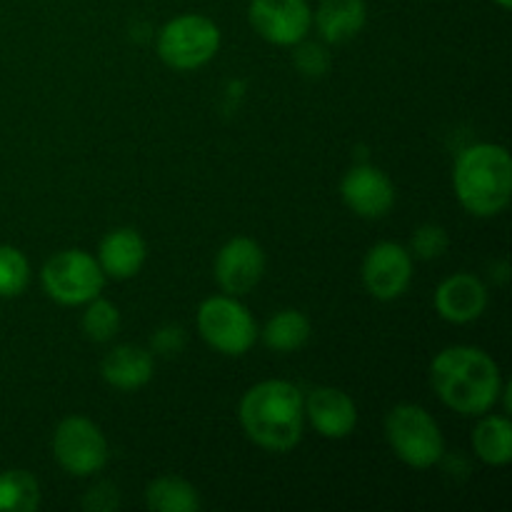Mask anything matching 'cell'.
Segmentation results:
<instances>
[{
    "label": "cell",
    "instance_id": "26",
    "mask_svg": "<svg viewBox=\"0 0 512 512\" xmlns=\"http://www.w3.org/2000/svg\"><path fill=\"white\" fill-rule=\"evenodd\" d=\"M150 343H153L155 353L165 355V358H173V355H178L185 348V330L180 325H163L153 335Z\"/></svg>",
    "mask_w": 512,
    "mask_h": 512
},
{
    "label": "cell",
    "instance_id": "11",
    "mask_svg": "<svg viewBox=\"0 0 512 512\" xmlns=\"http://www.w3.org/2000/svg\"><path fill=\"white\" fill-rule=\"evenodd\" d=\"M265 273V253L253 238H233L215 258V280L228 295H245Z\"/></svg>",
    "mask_w": 512,
    "mask_h": 512
},
{
    "label": "cell",
    "instance_id": "23",
    "mask_svg": "<svg viewBox=\"0 0 512 512\" xmlns=\"http://www.w3.org/2000/svg\"><path fill=\"white\" fill-rule=\"evenodd\" d=\"M83 330L95 343H108L120 330V313L108 300L93 298L88 303V310L83 315Z\"/></svg>",
    "mask_w": 512,
    "mask_h": 512
},
{
    "label": "cell",
    "instance_id": "1",
    "mask_svg": "<svg viewBox=\"0 0 512 512\" xmlns=\"http://www.w3.org/2000/svg\"><path fill=\"white\" fill-rule=\"evenodd\" d=\"M430 383L448 408L460 415H483L498 400V363L480 348L455 345L438 353L430 365Z\"/></svg>",
    "mask_w": 512,
    "mask_h": 512
},
{
    "label": "cell",
    "instance_id": "13",
    "mask_svg": "<svg viewBox=\"0 0 512 512\" xmlns=\"http://www.w3.org/2000/svg\"><path fill=\"white\" fill-rule=\"evenodd\" d=\"M305 415L323 438H348L358 425L353 398L338 388H315L305 400Z\"/></svg>",
    "mask_w": 512,
    "mask_h": 512
},
{
    "label": "cell",
    "instance_id": "24",
    "mask_svg": "<svg viewBox=\"0 0 512 512\" xmlns=\"http://www.w3.org/2000/svg\"><path fill=\"white\" fill-rule=\"evenodd\" d=\"M448 243V233L440 225H420L410 240V250H413L415 258L435 260L448 250Z\"/></svg>",
    "mask_w": 512,
    "mask_h": 512
},
{
    "label": "cell",
    "instance_id": "20",
    "mask_svg": "<svg viewBox=\"0 0 512 512\" xmlns=\"http://www.w3.org/2000/svg\"><path fill=\"white\" fill-rule=\"evenodd\" d=\"M310 338V320L298 310H280L268 320L263 330V340L268 348L278 353H293L300 350Z\"/></svg>",
    "mask_w": 512,
    "mask_h": 512
},
{
    "label": "cell",
    "instance_id": "5",
    "mask_svg": "<svg viewBox=\"0 0 512 512\" xmlns=\"http://www.w3.org/2000/svg\"><path fill=\"white\" fill-rule=\"evenodd\" d=\"M220 48V28L198 13L178 15L163 25L158 35V55L175 70H195L215 58Z\"/></svg>",
    "mask_w": 512,
    "mask_h": 512
},
{
    "label": "cell",
    "instance_id": "16",
    "mask_svg": "<svg viewBox=\"0 0 512 512\" xmlns=\"http://www.w3.org/2000/svg\"><path fill=\"white\" fill-rule=\"evenodd\" d=\"M368 20L365 0H323L315 10V25L328 43H345L363 30Z\"/></svg>",
    "mask_w": 512,
    "mask_h": 512
},
{
    "label": "cell",
    "instance_id": "3",
    "mask_svg": "<svg viewBox=\"0 0 512 512\" xmlns=\"http://www.w3.org/2000/svg\"><path fill=\"white\" fill-rule=\"evenodd\" d=\"M460 205L478 218L503 213L512 195V160L503 145L478 143L463 150L453 170Z\"/></svg>",
    "mask_w": 512,
    "mask_h": 512
},
{
    "label": "cell",
    "instance_id": "19",
    "mask_svg": "<svg viewBox=\"0 0 512 512\" xmlns=\"http://www.w3.org/2000/svg\"><path fill=\"white\" fill-rule=\"evenodd\" d=\"M145 503L155 512H198L200 495L185 480L165 475L145 488Z\"/></svg>",
    "mask_w": 512,
    "mask_h": 512
},
{
    "label": "cell",
    "instance_id": "12",
    "mask_svg": "<svg viewBox=\"0 0 512 512\" xmlns=\"http://www.w3.org/2000/svg\"><path fill=\"white\" fill-rule=\"evenodd\" d=\"M345 205L360 218H383L395 205V188L383 170L373 165H360V168L348 170L340 185Z\"/></svg>",
    "mask_w": 512,
    "mask_h": 512
},
{
    "label": "cell",
    "instance_id": "18",
    "mask_svg": "<svg viewBox=\"0 0 512 512\" xmlns=\"http://www.w3.org/2000/svg\"><path fill=\"white\" fill-rule=\"evenodd\" d=\"M473 448L483 463L508 465L512 460V425L505 415H488L473 433Z\"/></svg>",
    "mask_w": 512,
    "mask_h": 512
},
{
    "label": "cell",
    "instance_id": "21",
    "mask_svg": "<svg viewBox=\"0 0 512 512\" xmlns=\"http://www.w3.org/2000/svg\"><path fill=\"white\" fill-rule=\"evenodd\" d=\"M40 505L38 480L25 470L0 473V512H33Z\"/></svg>",
    "mask_w": 512,
    "mask_h": 512
},
{
    "label": "cell",
    "instance_id": "10",
    "mask_svg": "<svg viewBox=\"0 0 512 512\" xmlns=\"http://www.w3.org/2000/svg\"><path fill=\"white\" fill-rule=\"evenodd\" d=\"M413 280V258L398 243H378L370 248L363 263V283L378 300H395Z\"/></svg>",
    "mask_w": 512,
    "mask_h": 512
},
{
    "label": "cell",
    "instance_id": "22",
    "mask_svg": "<svg viewBox=\"0 0 512 512\" xmlns=\"http://www.w3.org/2000/svg\"><path fill=\"white\" fill-rule=\"evenodd\" d=\"M30 280V265L13 245H0V298H15Z\"/></svg>",
    "mask_w": 512,
    "mask_h": 512
},
{
    "label": "cell",
    "instance_id": "28",
    "mask_svg": "<svg viewBox=\"0 0 512 512\" xmlns=\"http://www.w3.org/2000/svg\"><path fill=\"white\" fill-rule=\"evenodd\" d=\"M495 3H498V5H500V8H505V10H508V8H510V5H512V0H495Z\"/></svg>",
    "mask_w": 512,
    "mask_h": 512
},
{
    "label": "cell",
    "instance_id": "25",
    "mask_svg": "<svg viewBox=\"0 0 512 512\" xmlns=\"http://www.w3.org/2000/svg\"><path fill=\"white\" fill-rule=\"evenodd\" d=\"M295 65H298L300 73L308 75V78H320V75L328 70L330 58L328 53H325L323 45L305 43L300 45L298 53H295Z\"/></svg>",
    "mask_w": 512,
    "mask_h": 512
},
{
    "label": "cell",
    "instance_id": "8",
    "mask_svg": "<svg viewBox=\"0 0 512 512\" xmlns=\"http://www.w3.org/2000/svg\"><path fill=\"white\" fill-rule=\"evenodd\" d=\"M53 455L70 475L88 478L108 463V440L88 418H65L53 435Z\"/></svg>",
    "mask_w": 512,
    "mask_h": 512
},
{
    "label": "cell",
    "instance_id": "7",
    "mask_svg": "<svg viewBox=\"0 0 512 512\" xmlns=\"http://www.w3.org/2000/svg\"><path fill=\"white\" fill-rule=\"evenodd\" d=\"M198 330L205 343L223 355H243L258 338L253 315L233 295L208 298L198 310Z\"/></svg>",
    "mask_w": 512,
    "mask_h": 512
},
{
    "label": "cell",
    "instance_id": "4",
    "mask_svg": "<svg viewBox=\"0 0 512 512\" xmlns=\"http://www.w3.org/2000/svg\"><path fill=\"white\" fill-rule=\"evenodd\" d=\"M385 435L393 453L410 468H433L443 458V435L425 408L413 403L398 405L385 420Z\"/></svg>",
    "mask_w": 512,
    "mask_h": 512
},
{
    "label": "cell",
    "instance_id": "6",
    "mask_svg": "<svg viewBox=\"0 0 512 512\" xmlns=\"http://www.w3.org/2000/svg\"><path fill=\"white\" fill-rule=\"evenodd\" d=\"M43 288L55 303L83 305L98 298L103 290L105 273L98 260L85 250H63L43 265Z\"/></svg>",
    "mask_w": 512,
    "mask_h": 512
},
{
    "label": "cell",
    "instance_id": "17",
    "mask_svg": "<svg viewBox=\"0 0 512 512\" xmlns=\"http://www.w3.org/2000/svg\"><path fill=\"white\" fill-rule=\"evenodd\" d=\"M105 383L118 390L143 388L153 378V355L138 345H118L103 360Z\"/></svg>",
    "mask_w": 512,
    "mask_h": 512
},
{
    "label": "cell",
    "instance_id": "2",
    "mask_svg": "<svg viewBox=\"0 0 512 512\" xmlns=\"http://www.w3.org/2000/svg\"><path fill=\"white\" fill-rule=\"evenodd\" d=\"M305 400L293 383L265 380L240 403V423L255 445L273 453L293 450L303 438Z\"/></svg>",
    "mask_w": 512,
    "mask_h": 512
},
{
    "label": "cell",
    "instance_id": "14",
    "mask_svg": "<svg viewBox=\"0 0 512 512\" xmlns=\"http://www.w3.org/2000/svg\"><path fill=\"white\" fill-rule=\"evenodd\" d=\"M485 305H488V290L470 273L453 275L440 283L438 293H435V308H438L440 318H445L448 323H470L483 315Z\"/></svg>",
    "mask_w": 512,
    "mask_h": 512
},
{
    "label": "cell",
    "instance_id": "27",
    "mask_svg": "<svg viewBox=\"0 0 512 512\" xmlns=\"http://www.w3.org/2000/svg\"><path fill=\"white\" fill-rule=\"evenodd\" d=\"M120 505L118 488L110 483H100L95 488L88 490V495L83 498V508L93 512H110Z\"/></svg>",
    "mask_w": 512,
    "mask_h": 512
},
{
    "label": "cell",
    "instance_id": "9",
    "mask_svg": "<svg viewBox=\"0 0 512 512\" xmlns=\"http://www.w3.org/2000/svg\"><path fill=\"white\" fill-rule=\"evenodd\" d=\"M250 25L275 45H298L308 35L313 13L308 0H250Z\"/></svg>",
    "mask_w": 512,
    "mask_h": 512
},
{
    "label": "cell",
    "instance_id": "15",
    "mask_svg": "<svg viewBox=\"0 0 512 512\" xmlns=\"http://www.w3.org/2000/svg\"><path fill=\"white\" fill-rule=\"evenodd\" d=\"M145 243L135 230L120 228L103 238L98 250V265L105 275L115 280H128L143 268Z\"/></svg>",
    "mask_w": 512,
    "mask_h": 512
}]
</instances>
